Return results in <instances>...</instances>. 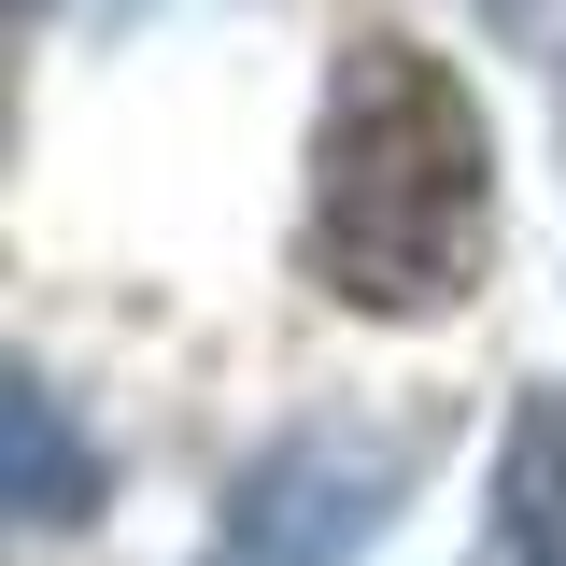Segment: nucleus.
Listing matches in <instances>:
<instances>
[{"mask_svg":"<svg viewBox=\"0 0 566 566\" xmlns=\"http://www.w3.org/2000/svg\"><path fill=\"white\" fill-rule=\"evenodd\" d=\"M482 241H495V142H482V99L453 71L368 29L340 43L326 71V128H312V270L326 297L354 312H453L482 283Z\"/></svg>","mask_w":566,"mask_h":566,"instance_id":"nucleus-1","label":"nucleus"},{"mask_svg":"<svg viewBox=\"0 0 566 566\" xmlns=\"http://www.w3.org/2000/svg\"><path fill=\"white\" fill-rule=\"evenodd\" d=\"M0 439H14V524L99 510V453L71 439V397H57V382H14V397H0Z\"/></svg>","mask_w":566,"mask_h":566,"instance_id":"nucleus-4","label":"nucleus"},{"mask_svg":"<svg viewBox=\"0 0 566 566\" xmlns=\"http://www.w3.org/2000/svg\"><path fill=\"white\" fill-rule=\"evenodd\" d=\"M411 495V439H368V424H297L270 439L227 510H212V553L199 566H354Z\"/></svg>","mask_w":566,"mask_h":566,"instance_id":"nucleus-2","label":"nucleus"},{"mask_svg":"<svg viewBox=\"0 0 566 566\" xmlns=\"http://www.w3.org/2000/svg\"><path fill=\"white\" fill-rule=\"evenodd\" d=\"M482 566H566V382H524V397H510Z\"/></svg>","mask_w":566,"mask_h":566,"instance_id":"nucleus-3","label":"nucleus"},{"mask_svg":"<svg viewBox=\"0 0 566 566\" xmlns=\"http://www.w3.org/2000/svg\"><path fill=\"white\" fill-rule=\"evenodd\" d=\"M482 14L510 29V43H553V29H566V0H482Z\"/></svg>","mask_w":566,"mask_h":566,"instance_id":"nucleus-5","label":"nucleus"}]
</instances>
